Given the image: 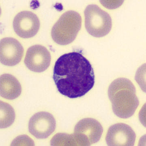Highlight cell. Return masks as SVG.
Listing matches in <instances>:
<instances>
[{
  "label": "cell",
  "instance_id": "cell-11",
  "mask_svg": "<svg viewBox=\"0 0 146 146\" xmlns=\"http://www.w3.org/2000/svg\"><path fill=\"white\" fill-rule=\"evenodd\" d=\"M22 88L18 79L11 74H4L0 78V94L3 98L13 100L21 94Z\"/></svg>",
  "mask_w": 146,
  "mask_h": 146
},
{
  "label": "cell",
  "instance_id": "cell-12",
  "mask_svg": "<svg viewBox=\"0 0 146 146\" xmlns=\"http://www.w3.org/2000/svg\"><path fill=\"white\" fill-rule=\"evenodd\" d=\"M0 104V127L1 129L7 128L14 122L15 117V111L13 107L6 102L1 101Z\"/></svg>",
  "mask_w": 146,
  "mask_h": 146
},
{
  "label": "cell",
  "instance_id": "cell-2",
  "mask_svg": "<svg viewBox=\"0 0 146 146\" xmlns=\"http://www.w3.org/2000/svg\"><path fill=\"white\" fill-rule=\"evenodd\" d=\"M108 95L114 113L122 119L132 116L139 107L136 88L129 79L119 78L109 86Z\"/></svg>",
  "mask_w": 146,
  "mask_h": 146
},
{
  "label": "cell",
  "instance_id": "cell-5",
  "mask_svg": "<svg viewBox=\"0 0 146 146\" xmlns=\"http://www.w3.org/2000/svg\"><path fill=\"white\" fill-rule=\"evenodd\" d=\"M103 132L99 122L94 119L85 118L76 124L73 134L77 146H89L100 140Z\"/></svg>",
  "mask_w": 146,
  "mask_h": 146
},
{
  "label": "cell",
  "instance_id": "cell-7",
  "mask_svg": "<svg viewBox=\"0 0 146 146\" xmlns=\"http://www.w3.org/2000/svg\"><path fill=\"white\" fill-rule=\"evenodd\" d=\"M14 31L23 38H30L35 35L40 28L38 17L31 11H21L14 17L13 23Z\"/></svg>",
  "mask_w": 146,
  "mask_h": 146
},
{
  "label": "cell",
  "instance_id": "cell-8",
  "mask_svg": "<svg viewBox=\"0 0 146 146\" xmlns=\"http://www.w3.org/2000/svg\"><path fill=\"white\" fill-rule=\"evenodd\" d=\"M51 60V54L48 50L42 45H36L28 49L24 62L30 70L41 72L48 69Z\"/></svg>",
  "mask_w": 146,
  "mask_h": 146
},
{
  "label": "cell",
  "instance_id": "cell-6",
  "mask_svg": "<svg viewBox=\"0 0 146 146\" xmlns=\"http://www.w3.org/2000/svg\"><path fill=\"white\" fill-rule=\"evenodd\" d=\"M56 122L52 114L46 112L36 113L31 118L29 123V130L37 139H45L55 129Z\"/></svg>",
  "mask_w": 146,
  "mask_h": 146
},
{
  "label": "cell",
  "instance_id": "cell-3",
  "mask_svg": "<svg viewBox=\"0 0 146 146\" xmlns=\"http://www.w3.org/2000/svg\"><path fill=\"white\" fill-rule=\"evenodd\" d=\"M82 22V17L78 12L71 10L64 13L52 28L53 40L62 45L73 42L81 30Z\"/></svg>",
  "mask_w": 146,
  "mask_h": 146
},
{
  "label": "cell",
  "instance_id": "cell-4",
  "mask_svg": "<svg viewBox=\"0 0 146 146\" xmlns=\"http://www.w3.org/2000/svg\"><path fill=\"white\" fill-rule=\"evenodd\" d=\"M85 26L87 32L94 37L107 35L112 27L110 15L96 5H90L84 11Z\"/></svg>",
  "mask_w": 146,
  "mask_h": 146
},
{
  "label": "cell",
  "instance_id": "cell-9",
  "mask_svg": "<svg viewBox=\"0 0 146 146\" xmlns=\"http://www.w3.org/2000/svg\"><path fill=\"white\" fill-rule=\"evenodd\" d=\"M136 135L131 127L124 123H118L108 129L106 140L108 146L134 145Z\"/></svg>",
  "mask_w": 146,
  "mask_h": 146
},
{
  "label": "cell",
  "instance_id": "cell-1",
  "mask_svg": "<svg viewBox=\"0 0 146 146\" xmlns=\"http://www.w3.org/2000/svg\"><path fill=\"white\" fill-rule=\"evenodd\" d=\"M53 79L58 91L70 98L84 96L95 83L90 62L77 52L64 54L58 59L54 66Z\"/></svg>",
  "mask_w": 146,
  "mask_h": 146
},
{
  "label": "cell",
  "instance_id": "cell-10",
  "mask_svg": "<svg viewBox=\"0 0 146 146\" xmlns=\"http://www.w3.org/2000/svg\"><path fill=\"white\" fill-rule=\"evenodd\" d=\"M24 48L17 40L6 37L0 41V60L5 65L14 66L23 58Z\"/></svg>",
  "mask_w": 146,
  "mask_h": 146
}]
</instances>
